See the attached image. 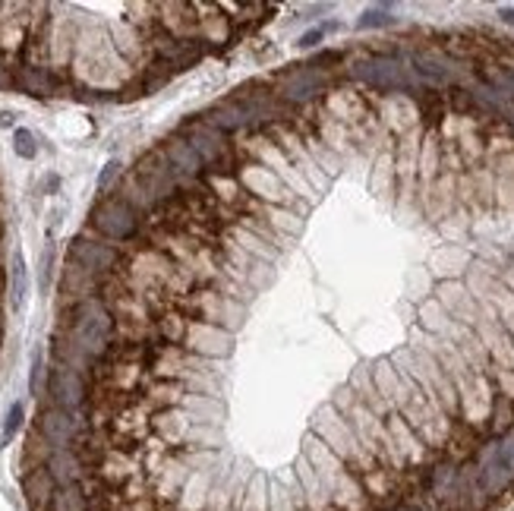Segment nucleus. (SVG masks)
I'll list each match as a JSON object with an SVG mask.
<instances>
[{
	"label": "nucleus",
	"mask_w": 514,
	"mask_h": 511,
	"mask_svg": "<svg viewBox=\"0 0 514 511\" xmlns=\"http://www.w3.org/2000/svg\"><path fill=\"white\" fill-rule=\"evenodd\" d=\"M13 85H19L23 92H29V95H51L57 85V79L51 76L44 66H35V64H25L16 70V76H13Z\"/></svg>",
	"instance_id": "25"
},
{
	"label": "nucleus",
	"mask_w": 514,
	"mask_h": 511,
	"mask_svg": "<svg viewBox=\"0 0 514 511\" xmlns=\"http://www.w3.org/2000/svg\"><path fill=\"white\" fill-rule=\"evenodd\" d=\"M48 369H44V354L42 350H35V357H32V379H29V388L35 398H42V391L48 388Z\"/></svg>",
	"instance_id": "34"
},
{
	"label": "nucleus",
	"mask_w": 514,
	"mask_h": 511,
	"mask_svg": "<svg viewBox=\"0 0 514 511\" xmlns=\"http://www.w3.org/2000/svg\"><path fill=\"white\" fill-rule=\"evenodd\" d=\"M161 152L168 155L170 168L177 171L180 183L183 181H202V177H206V164H202V158L196 155V149L180 136V133H170V136L161 142Z\"/></svg>",
	"instance_id": "17"
},
{
	"label": "nucleus",
	"mask_w": 514,
	"mask_h": 511,
	"mask_svg": "<svg viewBox=\"0 0 514 511\" xmlns=\"http://www.w3.org/2000/svg\"><path fill=\"white\" fill-rule=\"evenodd\" d=\"M155 329H158V338L168 344H183V338H187V329H189V319L183 313H177V310H168V313H161L155 319Z\"/></svg>",
	"instance_id": "28"
},
{
	"label": "nucleus",
	"mask_w": 514,
	"mask_h": 511,
	"mask_svg": "<svg viewBox=\"0 0 514 511\" xmlns=\"http://www.w3.org/2000/svg\"><path fill=\"white\" fill-rule=\"evenodd\" d=\"M70 262H76L79 269L92 271V275H114L121 269V253L111 243L79 234L70 241Z\"/></svg>",
	"instance_id": "12"
},
{
	"label": "nucleus",
	"mask_w": 514,
	"mask_h": 511,
	"mask_svg": "<svg viewBox=\"0 0 514 511\" xmlns=\"http://www.w3.org/2000/svg\"><path fill=\"white\" fill-rule=\"evenodd\" d=\"M392 511H426L423 506H411V502H401V506H394Z\"/></svg>",
	"instance_id": "41"
},
{
	"label": "nucleus",
	"mask_w": 514,
	"mask_h": 511,
	"mask_svg": "<svg viewBox=\"0 0 514 511\" xmlns=\"http://www.w3.org/2000/svg\"><path fill=\"white\" fill-rule=\"evenodd\" d=\"M117 181H121V162H108L102 171V177H98V192H102V199L108 196V190L114 187Z\"/></svg>",
	"instance_id": "35"
},
{
	"label": "nucleus",
	"mask_w": 514,
	"mask_h": 511,
	"mask_svg": "<svg viewBox=\"0 0 514 511\" xmlns=\"http://www.w3.org/2000/svg\"><path fill=\"white\" fill-rule=\"evenodd\" d=\"M224 234L230 237V241L237 243V247H243L247 250L249 256L253 259H259V262H278V256H281V250H275L272 243H266L262 241V237H256V234H249V231H243L240 224H230L228 231H224Z\"/></svg>",
	"instance_id": "24"
},
{
	"label": "nucleus",
	"mask_w": 514,
	"mask_h": 511,
	"mask_svg": "<svg viewBox=\"0 0 514 511\" xmlns=\"http://www.w3.org/2000/svg\"><path fill=\"white\" fill-rule=\"evenodd\" d=\"M114 331H117L114 313H111L108 303L98 300V297L70 303V307L63 310L61 335H67L89 360L98 363L111 354V348H114Z\"/></svg>",
	"instance_id": "1"
},
{
	"label": "nucleus",
	"mask_w": 514,
	"mask_h": 511,
	"mask_svg": "<svg viewBox=\"0 0 514 511\" xmlns=\"http://www.w3.org/2000/svg\"><path fill=\"white\" fill-rule=\"evenodd\" d=\"M266 133L268 139H272L275 145L281 149V155L287 158V162L294 164V171H300V177L303 181L313 187V192H328V187H332V181H328L325 174H322L319 168H315V162L309 158V152L303 149V142H300V136L294 133L291 123H272V127H266L262 130Z\"/></svg>",
	"instance_id": "5"
},
{
	"label": "nucleus",
	"mask_w": 514,
	"mask_h": 511,
	"mask_svg": "<svg viewBox=\"0 0 514 511\" xmlns=\"http://www.w3.org/2000/svg\"><path fill=\"white\" fill-rule=\"evenodd\" d=\"M35 429L42 433V439L48 442L51 448H73V442L79 439L82 433H89V408L79 410V414H70L63 408H48L38 410L35 417Z\"/></svg>",
	"instance_id": "4"
},
{
	"label": "nucleus",
	"mask_w": 514,
	"mask_h": 511,
	"mask_svg": "<svg viewBox=\"0 0 514 511\" xmlns=\"http://www.w3.org/2000/svg\"><path fill=\"white\" fill-rule=\"evenodd\" d=\"M234 511H268V496H266V483L256 480L253 486L247 489V496H243V502L237 506Z\"/></svg>",
	"instance_id": "32"
},
{
	"label": "nucleus",
	"mask_w": 514,
	"mask_h": 511,
	"mask_svg": "<svg viewBox=\"0 0 514 511\" xmlns=\"http://www.w3.org/2000/svg\"><path fill=\"white\" fill-rule=\"evenodd\" d=\"M385 429H388V436H392L394 448H398L401 461L407 464V470L426 467V464H430V448L420 442V436L413 433L411 423H407L398 410H392V414L385 417Z\"/></svg>",
	"instance_id": "14"
},
{
	"label": "nucleus",
	"mask_w": 514,
	"mask_h": 511,
	"mask_svg": "<svg viewBox=\"0 0 514 511\" xmlns=\"http://www.w3.org/2000/svg\"><path fill=\"white\" fill-rule=\"evenodd\" d=\"M48 398L54 408H63L70 414H79V410L89 408V382H85L82 373L67 367H51L48 369Z\"/></svg>",
	"instance_id": "10"
},
{
	"label": "nucleus",
	"mask_w": 514,
	"mask_h": 511,
	"mask_svg": "<svg viewBox=\"0 0 514 511\" xmlns=\"http://www.w3.org/2000/svg\"><path fill=\"white\" fill-rule=\"evenodd\" d=\"M303 457H306L309 464H313V470L319 474V480H322V486L328 489V496H335V486H338V480L344 477V470H347V464L341 461L338 455H335L332 448L325 446L322 439H315L313 433L303 439V451H300ZM335 506V502H332Z\"/></svg>",
	"instance_id": "15"
},
{
	"label": "nucleus",
	"mask_w": 514,
	"mask_h": 511,
	"mask_svg": "<svg viewBox=\"0 0 514 511\" xmlns=\"http://www.w3.org/2000/svg\"><path fill=\"white\" fill-rule=\"evenodd\" d=\"M51 511H89V496H85L82 483H76V486H57Z\"/></svg>",
	"instance_id": "29"
},
{
	"label": "nucleus",
	"mask_w": 514,
	"mask_h": 511,
	"mask_svg": "<svg viewBox=\"0 0 514 511\" xmlns=\"http://www.w3.org/2000/svg\"><path fill=\"white\" fill-rule=\"evenodd\" d=\"M237 183H240L243 192H249V196L266 205H278V209H294L296 205V196L278 181V174L247 155H243L240 171H237Z\"/></svg>",
	"instance_id": "3"
},
{
	"label": "nucleus",
	"mask_w": 514,
	"mask_h": 511,
	"mask_svg": "<svg viewBox=\"0 0 514 511\" xmlns=\"http://www.w3.org/2000/svg\"><path fill=\"white\" fill-rule=\"evenodd\" d=\"M291 127H294L296 136H300V142H303V149L309 152V158L315 162V168H319L328 181H335V177L341 174V168H344V162H341V158L335 155L325 142H322V136L315 133L313 121H309V117H294Z\"/></svg>",
	"instance_id": "16"
},
{
	"label": "nucleus",
	"mask_w": 514,
	"mask_h": 511,
	"mask_svg": "<svg viewBox=\"0 0 514 511\" xmlns=\"http://www.w3.org/2000/svg\"><path fill=\"white\" fill-rule=\"evenodd\" d=\"M6 85H13V76L6 73V66L0 64V89H6Z\"/></svg>",
	"instance_id": "39"
},
{
	"label": "nucleus",
	"mask_w": 514,
	"mask_h": 511,
	"mask_svg": "<svg viewBox=\"0 0 514 511\" xmlns=\"http://www.w3.org/2000/svg\"><path fill=\"white\" fill-rule=\"evenodd\" d=\"M499 457L505 461V467L514 474V429L511 433H505L502 439H499Z\"/></svg>",
	"instance_id": "37"
},
{
	"label": "nucleus",
	"mask_w": 514,
	"mask_h": 511,
	"mask_svg": "<svg viewBox=\"0 0 514 511\" xmlns=\"http://www.w3.org/2000/svg\"><path fill=\"white\" fill-rule=\"evenodd\" d=\"M247 158H253V162L266 164L268 171H275V174H278V181L285 183V187L291 190L294 196H309V199H315L313 187H309V183L303 181L300 171H294V164L287 162L285 155H281V149L272 142V139L266 136V133H262V136H253V139H249V142H247Z\"/></svg>",
	"instance_id": "7"
},
{
	"label": "nucleus",
	"mask_w": 514,
	"mask_h": 511,
	"mask_svg": "<svg viewBox=\"0 0 514 511\" xmlns=\"http://www.w3.org/2000/svg\"><path fill=\"white\" fill-rule=\"evenodd\" d=\"M268 224H272L281 237H294L303 231V218L294 215L291 209H278V205H268Z\"/></svg>",
	"instance_id": "30"
},
{
	"label": "nucleus",
	"mask_w": 514,
	"mask_h": 511,
	"mask_svg": "<svg viewBox=\"0 0 514 511\" xmlns=\"http://www.w3.org/2000/svg\"><path fill=\"white\" fill-rule=\"evenodd\" d=\"M499 16H502L505 23H511V25H514V6H502V10H499Z\"/></svg>",
	"instance_id": "40"
},
{
	"label": "nucleus",
	"mask_w": 514,
	"mask_h": 511,
	"mask_svg": "<svg viewBox=\"0 0 514 511\" xmlns=\"http://www.w3.org/2000/svg\"><path fill=\"white\" fill-rule=\"evenodd\" d=\"M133 174L146 183L158 202H168V199H174L177 192H180V177H177V171L170 168L161 145H158V149H149L146 155H140Z\"/></svg>",
	"instance_id": "8"
},
{
	"label": "nucleus",
	"mask_w": 514,
	"mask_h": 511,
	"mask_svg": "<svg viewBox=\"0 0 514 511\" xmlns=\"http://www.w3.org/2000/svg\"><path fill=\"white\" fill-rule=\"evenodd\" d=\"M394 23V13L392 6H369L364 16L357 19V29H379V25H392Z\"/></svg>",
	"instance_id": "31"
},
{
	"label": "nucleus",
	"mask_w": 514,
	"mask_h": 511,
	"mask_svg": "<svg viewBox=\"0 0 514 511\" xmlns=\"http://www.w3.org/2000/svg\"><path fill=\"white\" fill-rule=\"evenodd\" d=\"M0 338H4V329H0Z\"/></svg>",
	"instance_id": "42"
},
{
	"label": "nucleus",
	"mask_w": 514,
	"mask_h": 511,
	"mask_svg": "<svg viewBox=\"0 0 514 511\" xmlns=\"http://www.w3.org/2000/svg\"><path fill=\"white\" fill-rule=\"evenodd\" d=\"M351 76L366 85H373V89H379V92L411 89V83H407V76H404V66L394 61V57H369V61L354 64Z\"/></svg>",
	"instance_id": "13"
},
{
	"label": "nucleus",
	"mask_w": 514,
	"mask_h": 511,
	"mask_svg": "<svg viewBox=\"0 0 514 511\" xmlns=\"http://www.w3.org/2000/svg\"><path fill=\"white\" fill-rule=\"evenodd\" d=\"M13 152H16L19 158H35L38 155V142H35V133L32 130H13Z\"/></svg>",
	"instance_id": "33"
},
{
	"label": "nucleus",
	"mask_w": 514,
	"mask_h": 511,
	"mask_svg": "<svg viewBox=\"0 0 514 511\" xmlns=\"http://www.w3.org/2000/svg\"><path fill=\"white\" fill-rule=\"evenodd\" d=\"M411 61H413V70H417L423 79H430V83H451V79H454L451 64L441 61L439 54H430V51H417Z\"/></svg>",
	"instance_id": "27"
},
{
	"label": "nucleus",
	"mask_w": 514,
	"mask_h": 511,
	"mask_svg": "<svg viewBox=\"0 0 514 511\" xmlns=\"http://www.w3.org/2000/svg\"><path fill=\"white\" fill-rule=\"evenodd\" d=\"M61 288H63V294L70 297V303L92 300V297H98V288H102V275H92V271L79 269L76 262H70V259H67Z\"/></svg>",
	"instance_id": "21"
},
{
	"label": "nucleus",
	"mask_w": 514,
	"mask_h": 511,
	"mask_svg": "<svg viewBox=\"0 0 514 511\" xmlns=\"http://www.w3.org/2000/svg\"><path fill=\"white\" fill-rule=\"evenodd\" d=\"M183 350L206 357V360H224V357L234 354V331L209 322H189L187 338H183Z\"/></svg>",
	"instance_id": "11"
},
{
	"label": "nucleus",
	"mask_w": 514,
	"mask_h": 511,
	"mask_svg": "<svg viewBox=\"0 0 514 511\" xmlns=\"http://www.w3.org/2000/svg\"><path fill=\"white\" fill-rule=\"evenodd\" d=\"M202 121L209 123V127H215L218 133H240V130H253V123H249L247 111L240 108V104L234 102V98H228V102H218L215 108H209L206 114H202Z\"/></svg>",
	"instance_id": "22"
},
{
	"label": "nucleus",
	"mask_w": 514,
	"mask_h": 511,
	"mask_svg": "<svg viewBox=\"0 0 514 511\" xmlns=\"http://www.w3.org/2000/svg\"><path fill=\"white\" fill-rule=\"evenodd\" d=\"M183 139L196 149V155L206 164V174H218V177H237V168H240V158H237L234 145L228 142V136L218 133L215 127H209L206 121H187L180 130Z\"/></svg>",
	"instance_id": "2"
},
{
	"label": "nucleus",
	"mask_w": 514,
	"mask_h": 511,
	"mask_svg": "<svg viewBox=\"0 0 514 511\" xmlns=\"http://www.w3.org/2000/svg\"><path fill=\"white\" fill-rule=\"evenodd\" d=\"M275 92H278V98L285 104H306L313 102V98H322L328 92V79L325 73L313 70V66H296V70H285L278 76V83H275Z\"/></svg>",
	"instance_id": "9"
},
{
	"label": "nucleus",
	"mask_w": 514,
	"mask_h": 511,
	"mask_svg": "<svg viewBox=\"0 0 514 511\" xmlns=\"http://www.w3.org/2000/svg\"><path fill=\"white\" fill-rule=\"evenodd\" d=\"M319 42H322V29H309V32H303L296 44H300V48H315Z\"/></svg>",
	"instance_id": "38"
},
{
	"label": "nucleus",
	"mask_w": 514,
	"mask_h": 511,
	"mask_svg": "<svg viewBox=\"0 0 514 511\" xmlns=\"http://www.w3.org/2000/svg\"><path fill=\"white\" fill-rule=\"evenodd\" d=\"M180 408L193 417V423H202V427H221V420H224V404L218 401V398L187 395Z\"/></svg>",
	"instance_id": "23"
},
{
	"label": "nucleus",
	"mask_w": 514,
	"mask_h": 511,
	"mask_svg": "<svg viewBox=\"0 0 514 511\" xmlns=\"http://www.w3.org/2000/svg\"><path fill=\"white\" fill-rule=\"evenodd\" d=\"M89 221H92V228L104 237V241H117V243L133 241L136 231H140V215H136L127 202H121L117 196L98 199L95 209H92V215H89Z\"/></svg>",
	"instance_id": "6"
},
{
	"label": "nucleus",
	"mask_w": 514,
	"mask_h": 511,
	"mask_svg": "<svg viewBox=\"0 0 514 511\" xmlns=\"http://www.w3.org/2000/svg\"><path fill=\"white\" fill-rule=\"evenodd\" d=\"M6 294H10V307L23 310L25 307V294H29V271H25V259L23 253H13L10 256V271H6Z\"/></svg>",
	"instance_id": "26"
},
{
	"label": "nucleus",
	"mask_w": 514,
	"mask_h": 511,
	"mask_svg": "<svg viewBox=\"0 0 514 511\" xmlns=\"http://www.w3.org/2000/svg\"><path fill=\"white\" fill-rule=\"evenodd\" d=\"M23 427V404H13L10 410H6V420H4V442L6 439H13V433H16V429Z\"/></svg>",
	"instance_id": "36"
},
{
	"label": "nucleus",
	"mask_w": 514,
	"mask_h": 511,
	"mask_svg": "<svg viewBox=\"0 0 514 511\" xmlns=\"http://www.w3.org/2000/svg\"><path fill=\"white\" fill-rule=\"evenodd\" d=\"M193 429V417L183 408H168L151 414V433L164 442V446H187V436Z\"/></svg>",
	"instance_id": "18"
},
{
	"label": "nucleus",
	"mask_w": 514,
	"mask_h": 511,
	"mask_svg": "<svg viewBox=\"0 0 514 511\" xmlns=\"http://www.w3.org/2000/svg\"><path fill=\"white\" fill-rule=\"evenodd\" d=\"M44 467L54 477L57 486H76V483H82L85 477H89V467H85L82 457H79L73 448H54Z\"/></svg>",
	"instance_id": "19"
},
{
	"label": "nucleus",
	"mask_w": 514,
	"mask_h": 511,
	"mask_svg": "<svg viewBox=\"0 0 514 511\" xmlns=\"http://www.w3.org/2000/svg\"><path fill=\"white\" fill-rule=\"evenodd\" d=\"M23 493H25V502H29L32 511H51L57 483H54V477L48 474V467L25 470L23 474Z\"/></svg>",
	"instance_id": "20"
}]
</instances>
